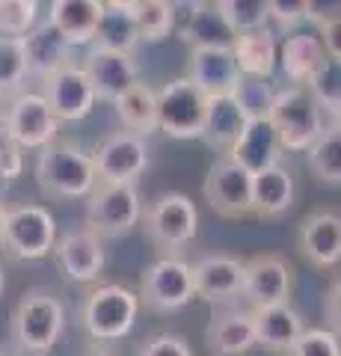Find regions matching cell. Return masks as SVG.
<instances>
[{
  "label": "cell",
  "instance_id": "cell-1",
  "mask_svg": "<svg viewBox=\"0 0 341 356\" xmlns=\"http://www.w3.org/2000/svg\"><path fill=\"white\" fill-rule=\"evenodd\" d=\"M13 344L27 356H48L65 330V306L51 288H27L13 309Z\"/></svg>",
  "mask_w": 341,
  "mask_h": 356
},
{
  "label": "cell",
  "instance_id": "cell-2",
  "mask_svg": "<svg viewBox=\"0 0 341 356\" xmlns=\"http://www.w3.org/2000/svg\"><path fill=\"white\" fill-rule=\"evenodd\" d=\"M36 181L51 199H83L95 191L98 178L92 154L74 140H53L39 152Z\"/></svg>",
  "mask_w": 341,
  "mask_h": 356
},
{
  "label": "cell",
  "instance_id": "cell-3",
  "mask_svg": "<svg viewBox=\"0 0 341 356\" xmlns=\"http://www.w3.org/2000/svg\"><path fill=\"white\" fill-rule=\"evenodd\" d=\"M140 297L128 285H92L81 303V324L98 341L125 339L137 324Z\"/></svg>",
  "mask_w": 341,
  "mask_h": 356
},
{
  "label": "cell",
  "instance_id": "cell-4",
  "mask_svg": "<svg viewBox=\"0 0 341 356\" xmlns=\"http://www.w3.org/2000/svg\"><path fill=\"white\" fill-rule=\"evenodd\" d=\"M267 122L279 137L282 152H306L324 131V116L306 86H282L276 89L267 110Z\"/></svg>",
  "mask_w": 341,
  "mask_h": 356
},
{
  "label": "cell",
  "instance_id": "cell-5",
  "mask_svg": "<svg viewBox=\"0 0 341 356\" xmlns=\"http://www.w3.org/2000/svg\"><path fill=\"white\" fill-rule=\"evenodd\" d=\"M140 222H146V235L158 250L175 255L196 241V232H199V211H196L190 196L160 193L158 199H151L146 211H142Z\"/></svg>",
  "mask_w": 341,
  "mask_h": 356
},
{
  "label": "cell",
  "instance_id": "cell-6",
  "mask_svg": "<svg viewBox=\"0 0 341 356\" xmlns=\"http://www.w3.org/2000/svg\"><path fill=\"white\" fill-rule=\"evenodd\" d=\"M57 243V220L45 205H15L6 208L3 220V247L18 261H39L48 259Z\"/></svg>",
  "mask_w": 341,
  "mask_h": 356
},
{
  "label": "cell",
  "instance_id": "cell-7",
  "mask_svg": "<svg viewBox=\"0 0 341 356\" xmlns=\"http://www.w3.org/2000/svg\"><path fill=\"white\" fill-rule=\"evenodd\" d=\"M86 199V229L98 238H125L142 220L137 184H95Z\"/></svg>",
  "mask_w": 341,
  "mask_h": 356
},
{
  "label": "cell",
  "instance_id": "cell-8",
  "mask_svg": "<svg viewBox=\"0 0 341 356\" xmlns=\"http://www.w3.org/2000/svg\"><path fill=\"white\" fill-rule=\"evenodd\" d=\"M140 306L146 303L151 312H178L193 303V273L190 264L178 255H163L151 261L140 276Z\"/></svg>",
  "mask_w": 341,
  "mask_h": 356
},
{
  "label": "cell",
  "instance_id": "cell-9",
  "mask_svg": "<svg viewBox=\"0 0 341 356\" xmlns=\"http://www.w3.org/2000/svg\"><path fill=\"white\" fill-rule=\"evenodd\" d=\"M158 95V131H163L172 140H199L205 104L208 98L196 89L187 77L163 83L155 89Z\"/></svg>",
  "mask_w": 341,
  "mask_h": 356
},
{
  "label": "cell",
  "instance_id": "cell-10",
  "mask_svg": "<svg viewBox=\"0 0 341 356\" xmlns=\"http://www.w3.org/2000/svg\"><path fill=\"white\" fill-rule=\"evenodd\" d=\"M90 154L98 184H137V178L151 163L149 143L128 131H113Z\"/></svg>",
  "mask_w": 341,
  "mask_h": 356
},
{
  "label": "cell",
  "instance_id": "cell-11",
  "mask_svg": "<svg viewBox=\"0 0 341 356\" xmlns=\"http://www.w3.org/2000/svg\"><path fill=\"white\" fill-rule=\"evenodd\" d=\"M294 288V267L279 252H261L244 261V282H240V297L252 309L282 306L291 300Z\"/></svg>",
  "mask_w": 341,
  "mask_h": 356
},
{
  "label": "cell",
  "instance_id": "cell-12",
  "mask_svg": "<svg viewBox=\"0 0 341 356\" xmlns=\"http://www.w3.org/2000/svg\"><path fill=\"white\" fill-rule=\"evenodd\" d=\"M205 202L219 217L244 220L252 217V175L232 158H217L202 181Z\"/></svg>",
  "mask_w": 341,
  "mask_h": 356
},
{
  "label": "cell",
  "instance_id": "cell-13",
  "mask_svg": "<svg viewBox=\"0 0 341 356\" xmlns=\"http://www.w3.org/2000/svg\"><path fill=\"white\" fill-rule=\"evenodd\" d=\"M21 149H45L53 140H60V122L51 113L48 102L39 92H21L13 98L6 113L0 116Z\"/></svg>",
  "mask_w": 341,
  "mask_h": 356
},
{
  "label": "cell",
  "instance_id": "cell-14",
  "mask_svg": "<svg viewBox=\"0 0 341 356\" xmlns=\"http://www.w3.org/2000/svg\"><path fill=\"white\" fill-rule=\"evenodd\" d=\"M51 255H53V261H57L60 273L65 280L81 282V285L98 282V276L104 270V243L86 226L60 235Z\"/></svg>",
  "mask_w": 341,
  "mask_h": 356
},
{
  "label": "cell",
  "instance_id": "cell-15",
  "mask_svg": "<svg viewBox=\"0 0 341 356\" xmlns=\"http://www.w3.org/2000/svg\"><path fill=\"white\" fill-rule=\"evenodd\" d=\"M42 98L48 102L57 122H81L92 113L95 102H98L90 77L83 74L81 65H69V69L45 77V92H42Z\"/></svg>",
  "mask_w": 341,
  "mask_h": 356
},
{
  "label": "cell",
  "instance_id": "cell-16",
  "mask_svg": "<svg viewBox=\"0 0 341 356\" xmlns=\"http://www.w3.org/2000/svg\"><path fill=\"white\" fill-rule=\"evenodd\" d=\"M297 247L317 270H335L341 261V217L335 211H312L297 229Z\"/></svg>",
  "mask_w": 341,
  "mask_h": 356
},
{
  "label": "cell",
  "instance_id": "cell-17",
  "mask_svg": "<svg viewBox=\"0 0 341 356\" xmlns=\"http://www.w3.org/2000/svg\"><path fill=\"white\" fill-rule=\"evenodd\" d=\"M193 273V294L205 303H228L240 297V282H244V261L226 252L205 255L190 264Z\"/></svg>",
  "mask_w": 341,
  "mask_h": 356
},
{
  "label": "cell",
  "instance_id": "cell-18",
  "mask_svg": "<svg viewBox=\"0 0 341 356\" xmlns=\"http://www.w3.org/2000/svg\"><path fill=\"white\" fill-rule=\"evenodd\" d=\"M247 125H249V116H247V110L240 107L235 92L214 95V98H208V104H205L199 140L211 152H217L219 158H226V154L238 146V140L244 137Z\"/></svg>",
  "mask_w": 341,
  "mask_h": 356
},
{
  "label": "cell",
  "instance_id": "cell-19",
  "mask_svg": "<svg viewBox=\"0 0 341 356\" xmlns=\"http://www.w3.org/2000/svg\"><path fill=\"white\" fill-rule=\"evenodd\" d=\"M240 69L235 63L232 48H196L190 51L187 81H190L205 98L232 95L240 83Z\"/></svg>",
  "mask_w": 341,
  "mask_h": 356
},
{
  "label": "cell",
  "instance_id": "cell-20",
  "mask_svg": "<svg viewBox=\"0 0 341 356\" xmlns=\"http://www.w3.org/2000/svg\"><path fill=\"white\" fill-rule=\"evenodd\" d=\"M81 69L90 77L95 98H101V102H116L122 92H128L134 83H140L137 63H134V57H128V54L92 48L83 57Z\"/></svg>",
  "mask_w": 341,
  "mask_h": 356
},
{
  "label": "cell",
  "instance_id": "cell-21",
  "mask_svg": "<svg viewBox=\"0 0 341 356\" xmlns=\"http://www.w3.org/2000/svg\"><path fill=\"white\" fill-rule=\"evenodd\" d=\"M252 330H256V348H264L273 356H288L306 324L291 303H282L267 309H252Z\"/></svg>",
  "mask_w": 341,
  "mask_h": 356
},
{
  "label": "cell",
  "instance_id": "cell-22",
  "mask_svg": "<svg viewBox=\"0 0 341 356\" xmlns=\"http://www.w3.org/2000/svg\"><path fill=\"white\" fill-rule=\"evenodd\" d=\"M21 42H24L27 69L39 77H51V74L74 65V48L65 42V36L51 24V21L36 24Z\"/></svg>",
  "mask_w": 341,
  "mask_h": 356
},
{
  "label": "cell",
  "instance_id": "cell-23",
  "mask_svg": "<svg viewBox=\"0 0 341 356\" xmlns=\"http://www.w3.org/2000/svg\"><path fill=\"white\" fill-rule=\"evenodd\" d=\"M297 187L294 175L282 163L267 166L258 175H252V217L258 220H276L288 214L294 205Z\"/></svg>",
  "mask_w": 341,
  "mask_h": 356
},
{
  "label": "cell",
  "instance_id": "cell-24",
  "mask_svg": "<svg viewBox=\"0 0 341 356\" xmlns=\"http://www.w3.org/2000/svg\"><path fill=\"white\" fill-rule=\"evenodd\" d=\"M101 13V0H53L48 6V21L63 33L72 48H81V44H92Z\"/></svg>",
  "mask_w": 341,
  "mask_h": 356
},
{
  "label": "cell",
  "instance_id": "cell-25",
  "mask_svg": "<svg viewBox=\"0 0 341 356\" xmlns=\"http://www.w3.org/2000/svg\"><path fill=\"white\" fill-rule=\"evenodd\" d=\"M205 344L211 356H247L256 348V330H252V312H219L205 330Z\"/></svg>",
  "mask_w": 341,
  "mask_h": 356
},
{
  "label": "cell",
  "instance_id": "cell-26",
  "mask_svg": "<svg viewBox=\"0 0 341 356\" xmlns=\"http://www.w3.org/2000/svg\"><path fill=\"white\" fill-rule=\"evenodd\" d=\"M235 163H240L249 175H258L267 166L282 163V146L273 125L267 119H249V125L244 131V137L238 140V146L226 154Z\"/></svg>",
  "mask_w": 341,
  "mask_h": 356
},
{
  "label": "cell",
  "instance_id": "cell-27",
  "mask_svg": "<svg viewBox=\"0 0 341 356\" xmlns=\"http://www.w3.org/2000/svg\"><path fill=\"white\" fill-rule=\"evenodd\" d=\"M137 44H140V36H137V24H134V0H110V3H104L92 48L128 54L131 57Z\"/></svg>",
  "mask_w": 341,
  "mask_h": 356
},
{
  "label": "cell",
  "instance_id": "cell-28",
  "mask_svg": "<svg viewBox=\"0 0 341 356\" xmlns=\"http://www.w3.org/2000/svg\"><path fill=\"white\" fill-rule=\"evenodd\" d=\"M184 24H181V39L190 48H232L235 33L226 27L219 18L217 3H184Z\"/></svg>",
  "mask_w": 341,
  "mask_h": 356
},
{
  "label": "cell",
  "instance_id": "cell-29",
  "mask_svg": "<svg viewBox=\"0 0 341 356\" xmlns=\"http://www.w3.org/2000/svg\"><path fill=\"white\" fill-rule=\"evenodd\" d=\"M232 54H235V63L244 77H264V81H267V77L276 72V57H279L276 33L270 27H264L256 33L235 36Z\"/></svg>",
  "mask_w": 341,
  "mask_h": 356
},
{
  "label": "cell",
  "instance_id": "cell-30",
  "mask_svg": "<svg viewBox=\"0 0 341 356\" xmlns=\"http://www.w3.org/2000/svg\"><path fill=\"white\" fill-rule=\"evenodd\" d=\"M324 60H326V51H324L321 39H317V33H306V30L285 36L282 51L276 57V63L282 65V72L291 81V86H303Z\"/></svg>",
  "mask_w": 341,
  "mask_h": 356
},
{
  "label": "cell",
  "instance_id": "cell-31",
  "mask_svg": "<svg viewBox=\"0 0 341 356\" xmlns=\"http://www.w3.org/2000/svg\"><path fill=\"white\" fill-rule=\"evenodd\" d=\"M116 113L122 119V128L128 134H137V137H151L158 131V95L149 83H134L116 98Z\"/></svg>",
  "mask_w": 341,
  "mask_h": 356
},
{
  "label": "cell",
  "instance_id": "cell-32",
  "mask_svg": "<svg viewBox=\"0 0 341 356\" xmlns=\"http://www.w3.org/2000/svg\"><path fill=\"white\" fill-rule=\"evenodd\" d=\"M309 158V170L317 181H324L326 187L341 184V128L338 122L324 125V131L317 134V140L306 149Z\"/></svg>",
  "mask_w": 341,
  "mask_h": 356
},
{
  "label": "cell",
  "instance_id": "cell-33",
  "mask_svg": "<svg viewBox=\"0 0 341 356\" xmlns=\"http://www.w3.org/2000/svg\"><path fill=\"white\" fill-rule=\"evenodd\" d=\"M134 24L140 42L158 44L172 36L178 24V6L167 0H134Z\"/></svg>",
  "mask_w": 341,
  "mask_h": 356
},
{
  "label": "cell",
  "instance_id": "cell-34",
  "mask_svg": "<svg viewBox=\"0 0 341 356\" xmlns=\"http://www.w3.org/2000/svg\"><path fill=\"white\" fill-rule=\"evenodd\" d=\"M303 86H306V92L312 95L317 110H326V113L338 122V113H341V60L326 57L309 74V81Z\"/></svg>",
  "mask_w": 341,
  "mask_h": 356
},
{
  "label": "cell",
  "instance_id": "cell-35",
  "mask_svg": "<svg viewBox=\"0 0 341 356\" xmlns=\"http://www.w3.org/2000/svg\"><path fill=\"white\" fill-rule=\"evenodd\" d=\"M219 18L226 21V27L235 33V36H244V33H256L267 27V3L264 0H219L217 3Z\"/></svg>",
  "mask_w": 341,
  "mask_h": 356
},
{
  "label": "cell",
  "instance_id": "cell-36",
  "mask_svg": "<svg viewBox=\"0 0 341 356\" xmlns=\"http://www.w3.org/2000/svg\"><path fill=\"white\" fill-rule=\"evenodd\" d=\"M27 57H24V42L0 36V98L15 95L27 81Z\"/></svg>",
  "mask_w": 341,
  "mask_h": 356
},
{
  "label": "cell",
  "instance_id": "cell-37",
  "mask_svg": "<svg viewBox=\"0 0 341 356\" xmlns=\"http://www.w3.org/2000/svg\"><path fill=\"white\" fill-rule=\"evenodd\" d=\"M39 3L36 0H0V36L24 39L36 27Z\"/></svg>",
  "mask_w": 341,
  "mask_h": 356
},
{
  "label": "cell",
  "instance_id": "cell-38",
  "mask_svg": "<svg viewBox=\"0 0 341 356\" xmlns=\"http://www.w3.org/2000/svg\"><path fill=\"white\" fill-rule=\"evenodd\" d=\"M273 95H276V89L264 81V77H240V83L235 89V98L247 110L249 119H267Z\"/></svg>",
  "mask_w": 341,
  "mask_h": 356
},
{
  "label": "cell",
  "instance_id": "cell-39",
  "mask_svg": "<svg viewBox=\"0 0 341 356\" xmlns=\"http://www.w3.org/2000/svg\"><path fill=\"white\" fill-rule=\"evenodd\" d=\"M288 356H341L338 336L324 327H306L300 339L294 341Z\"/></svg>",
  "mask_w": 341,
  "mask_h": 356
},
{
  "label": "cell",
  "instance_id": "cell-40",
  "mask_svg": "<svg viewBox=\"0 0 341 356\" xmlns=\"http://www.w3.org/2000/svg\"><path fill=\"white\" fill-rule=\"evenodd\" d=\"M21 152L24 149L9 137L3 119H0V181H15L21 175V170H24V154Z\"/></svg>",
  "mask_w": 341,
  "mask_h": 356
},
{
  "label": "cell",
  "instance_id": "cell-41",
  "mask_svg": "<svg viewBox=\"0 0 341 356\" xmlns=\"http://www.w3.org/2000/svg\"><path fill=\"white\" fill-rule=\"evenodd\" d=\"M137 356H193V348L175 332H160V336H151L142 344Z\"/></svg>",
  "mask_w": 341,
  "mask_h": 356
},
{
  "label": "cell",
  "instance_id": "cell-42",
  "mask_svg": "<svg viewBox=\"0 0 341 356\" xmlns=\"http://www.w3.org/2000/svg\"><path fill=\"white\" fill-rule=\"evenodd\" d=\"M306 6H309V0H270L267 15H270V21H276L282 30H291L300 24V21H306Z\"/></svg>",
  "mask_w": 341,
  "mask_h": 356
},
{
  "label": "cell",
  "instance_id": "cell-43",
  "mask_svg": "<svg viewBox=\"0 0 341 356\" xmlns=\"http://www.w3.org/2000/svg\"><path fill=\"white\" fill-rule=\"evenodd\" d=\"M341 3L338 0H329V3H317V0H312L309 6H306V21H315L317 27L324 24H333V21H341Z\"/></svg>",
  "mask_w": 341,
  "mask_h": 356
},
{
  "label": "cell",
  "instance_id": "cell-44",
  "mask_svg": "<svg viewBox=\"0 0 341 356\" xmlns=\"http://www.w3.org/2000/svg\"><path fill=\"white\" fill-rule=\"evenodd\" d=\"M324 321H326V327H324V330H329V332H335V336H338V280L326 288Z\"/></svg>",
  "mask_w": 341,
  "mask_h": 356
},
{
  "label": "cell",
  "instance_id": "cell-45",
  "mask_svg": "<svg viewBox=\"0 0 341 356\" xmlns=\"http://www.w3.org/2000/svg\"><path fill=\"white\" fill-rule=\"evenodd\" d=\"M3 220H6V208L0 205V235H3Z\"/></svg>",
  "mask_w": 341,
  "mask_h": 356
},
{
  "label": "cell",
  "instance_id": "cell-46",
  "mask_svg": "<svg viewBox=\"0 0 341 356\" xmlns=\"http://www.w3.org/2000/svg\"><path fill=\"white\" fill-rule=\"evenodd\" d=\"M3 285H6V280H3V267H0V294H3Z\"/></svg>",
  "mask_w": 341,
  "mask_h": 356
},
{
  "label": "cell",
  "instance_id": "cell-47",
  "mask_svg": "<svg viewBox=\"0 0 341 356\" xmlns=\"http://www.w3.org/2000/svg\"><path fill=\"white\" fill-rule=\"evenodd\" d=\"M90 356H110V353H101V350H98V353H90Z\"/></svg>",
  "mask_w": 341,
  "mask_h": 356
},
{
  "label": "cell",
  "instance_id": "cell-48",
  "mask_svg": "<svg viewBox=\"0 0 341 356\" xmlns=\"http://www.w3.org/2000/svg\"><path fill=\"white\" fill-rule=\"evenodd\" d=\"M0 356H9V353H0Z\"/></svg>",
  "mask_w": 341,
  "mask_h": 356
}]
</instances>
